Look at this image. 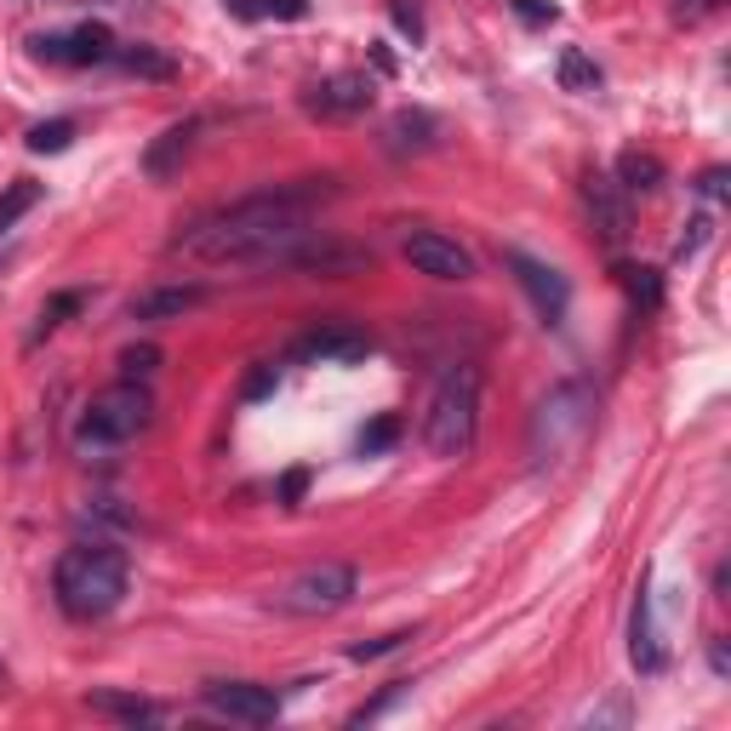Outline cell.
Returning <instances> with one entry per match:
<instances>
[{"instance_id": "cell-7", "label": "cell", "mask_w": 731, "mask_h": 731, "mask_svg": "<svg viewBox=\"0 0 731 731\" xmlns=\"http://www.w3.org/2000/svg\"><path fill=\"white\" fill-rule=\"evenodd\" d=\"M503 269H509V274H515V286L532 297V309H538L543 326H561V320H566L571 286H566V274L554 269V263L532 258V251H520V246H503Z\"/></svg>"}, {"instance_id": "cell-22", "label": "cell", "mask_w": 731, "mask_h": 731, "mask_svg": "<svg viewBox=\"0 0 731 731\" xmlns=\"http://www.w3.org/2000/svg\"><path fill=\"white\" fill-rule=\"evenodd\" d=\"M229 17L240 23H263V17H281V23H304L309 17V0H223Z\"/></svg>"}, {"instance_id": "cell-6", "label": "cell", "mask_w": 731, "mask_h": 731, "mask_svg": "<svg viewBox=\"0 0 731 731\" xmlns=\"http://www.w3.org/2000/svg\"><path fill=\"white\" fill-rule=\"evenodd\" d=\"M355 583H361L355 566L320 561V566L292 571L286 583H274L269 606H274V612H286V617H326V612H343L349 600H355Z\"/></svg>"}, {"instance_id": "cell-39", "label": "cell", "mask_w": 731, "mask_h": 731, "mask_svg": "<svg viewBox=\"0 0 731 731\" xmlns=\"http://www.w3.org/2000/svg\"><path fill=\"white\" fill-rule=\"evenodd\" d=\"M709 669H715L720 680L731 674V658H726V640H709Z\"/></svg>"}, {"instance_id": "cell-4", "label": "cell", "mask_w": 731, "mask_h": 731, "mask_svg": "<svg viewBox=\"0 0 731 731\" xmlns=\"http://www.w3.org/2000/svg\"><path fill=\"white\" fill-rule=\"evenodd\" d=\"M474 428H481V372L469 361H451L423 406V446L435 458H469Z\"/></svg>"}, {"instance_id": "cell-8", "label": "cell", "mask_w": 731, "mask_h": 731, "mask_svg": "<svg viewBox=\"0 0 731 731\" xmlns=\"http://www.w3.org/2000/svg\"><path fill=\"white\" fill-rule=\"evenodd\" d=\"M30 52L40 63H63V69H97V63H115L120 40L109 35V23H74V30L58 35H35Z\"/></svg>"}, {"instance_id": "cell-21", "label": "cell", "mask_w": 731, "mask_h": 731, "mask_svg": "<svg viewBox=\"0 0 731 731\" xmlns=\"http://www.w3.org/2000/svg\"><path fill=\"white\" fill-rule=\"evenodd\" d=\"M663 161L658 155H640V149H628V155L617 161V184L628 189V194H651V189H663Z\"/></svg>"}, {"instance_id": "cell-23", "label": "cell", "mask_w": 731, "mask_h": 731, "mask_svg": "<svg viewBox=\"0 0 731 731\" xmlns=\"http://www.w3.org/2000/svg\"><path fill=\"white\" fill-rule=\"evenodd\" d=\"M617 281H623L628 297H635V309H646V315H658V309H663V274H658V269L623 263V269H617Z\"/></svg>"}, {"instance_id": "cell-28", "label": "cell", "mask_w": 731, "mask_h": 731, "mask_svg": "<svg viewBox=\"0 0 731 731\" xmlns=\"http://www.w3.org/2000/svg\"><path fill=\"white\" fill-rule=\"evenodd\" d=\"M161 372V349L155 343H126L120 349V377H132V384H143V377Z\"/></svg>"}, {"instance_id": "cell-38", "label": "cell", "mask_w": 731, "mask_h": 731, "mask_svg": "<svg viewBox=\"0 0 731 731\" xmlns=\"http://www.w3.org/2000/svg\"><path fill=\"white\" fill-rule=\"evenodd\" d=\"M715 7H720V0H674L680 17H703V12H715Z\"/></svg>"}, {"instance_id": "cell-40", "label": "cell", "mask_w": 731, "mask_h": 731, "mask_svg": "<svg viewBox=\"0 0 731 731\" xmlns=\"http://www.w3.org/2000/svg\"><path fill=\"white\" fill-rule=\"evenodd\" d=\"M583 720H617V726H623V720H628V703H606V709H589Z\"/></svg>"}, {"instance_id": "cell-10", "label": "cell", "mask_w": 731, "mask_h": 731, "mask_svg": "<svg viewBox=\"0 0 731 731\" xmlns=\"http://www.w3.org/2000/svg\"><path fill=\"white\" fill-rule=\"evenodd\" d=\"M274 263H281V269H309V274H355V269L372 263V251H366V246H349V240H338V235L304 229Z\"/></svg>"}, {"instance_id": "cell-17", "label": "cell", "mask_w": 731, "mask_h": 731, "mask_svg": "<svg viewBox=\"0 0 731 731\" xmlns=\"http://www.w3.org/2000/svg\"><path fill=\"white\" fill-rule=\"evenodd\" d=\"M628 663H635L640 674H663L669 669V651L658 640V623H651V594L640 583L635 594V612H628Z\"/></svg>"}, {"instance_id": "cell-9", "label": "cell", "mask_w": 731, "mask_h": 731, "mask_svg": "<svg viewBox=\"0 0 731 731\" xmlns=\"http://www.w3.org/2000/svg\"><path fill=\"white\" fill-rule=\"evenodd\" d=\"M366 355H372V332L366 326H349V320L309 326V332L292 343V361H304V366H355Z\"/></svg>"}, {"instance_id": "cell-16", "label": "cell", "mask_w": 731, "mask_h": 731, "mask_svg": "<svg viewBox=\"0 0 731 731\" xmlns=\"http://www.w3.org/2000/svg\"><path fill=\"white\" fill-rule=\"evenodd\" d=\"M212 297V286H149V292H138L132 304H126V320H178V315H189V309H200Z\"/></svg>"}, {"instance_id": "cell-15", "label": "cell", "mask_w": 731, "mask_h": 731, "mask_svg": "<svg viewBox=\"0 0 731 731\" xmlns=\"http://www.w3.org/2000/svg\"><path fill=\"white\" fill-rule=\"evenodd\" d=\"M200 132H207V120H200V115H184V120H172L161 138H149V149H143V172H149V178H155V184L178 178V172H184V161L194 155Z\"/></svg>"}, {"instance_id": "cell-26", "label": "cell", "mask_w": 731, "mask_h": 731, "mask_svg": "<svg viewBox=\"0 0 731 731\" xmlns=\"http://www.w3.org/2000/svg\"><path fill=\"white\" fill-rule=\"evenodd\" d=\"M115 63L132 69V74H149V81H172V74H178V63H172L166 52H149V46H120Z\"/></svg>"}, {"instance_id": "cell-12", "label": "cell", "mask_w": 731, "mask_h": 731, "mask_svg": "<svg viewBox=\"0 0 731 731\" xmlns=\"http://www.w3.org/2000/svg\"><path fill=\"white\" fill-rule=\"evenodd\" d=\"M377 97V81L366 69H343V74H326L320 86L304 92V109L320 120H349V115H366Z\"/></svg>"}, {"instance_id": "cell-36", "label": "cell", "mask_w": 731, "mask_h": 731, "mask_svg": "<svg viewBox=\"0 0 731 731\" xmlns=\"http://www.w3.org/2000/svg\"><path fill=\"white\" fill-rule=\"evenodd\" d=\"M509 12L520 23H554V7H543V0H509Z\"/></svg>"}, {"instance_id": "cell-20", "label": "cell", "mask_w": 731, "mask_h": 731, "mask_svg": "<svg viewBox=\"0 0 731 731\" xmlns=\"http://www.w3.org/2000/svg\"><path fill=\"white\" fill-rule=\"evenodd\" d=\"M554 81H561L566 92H577V97H589V92H600V63L583 52V46H561V58H554Z\"/></svg>"}, {"instance_id": "cell-37", "label": "cell", "mask_w": 731, "mask_h": 731, "mask_svg": "<svg viewBox=\"0 0 731 731\" xmlns=\"http://www.w3.org/2000/svg\"><path fill=\"white\" fill-rule=\"evenodd\" d=\"M304 492H309V474H304V469H292L286 481H281V503H304Z\"/></svg>"}, {"instance_id": "cell-19", "label": "cell", "mask_w": 731, "mask_h": 731, "mask_svg": "<svg viewBox=\"0 0 731 731\" xmlns=\"http://www.w3.org/2000/svg\"><path fill=\"white\" fill-rule=\"evenodd\" d=\"M86 709L92 715H109V720H120V726H161L166 720V709L161 703H149V697H138V692H86Z\"/></svg>"}, {"instance_id": "cell-14", "label": "cell", "mask_w": 731, "mask_h": 731, "mask_svg": "<svg viewBox=\"0 0 731 731\" xmlns=\"http://www.w3.org/2000/svg\"><path fill=\"white\" fill-rule=\"evenodd\" d=\"M583 200H589V217H594V235L606 246H623L635 235V212H628V189L606 172H589L583 178Z\"/></svg>"}, {"instance_id": "cell-34", "label": "cell", "mask_w": 731, "mask_h": 731, "mask_svg": "<svg viewBox=\"0 0 731 731\" xmlns=\"http://www.w3.org/2000/svg\"><path fill=\"white\" fill-rule=\"evenodd\" d=\"M274 384H281V372H274L269 361H258V366H251V372H246V384H240V394H246V400H263V394H274Z\"/></svg>"}, {"instance_id": "cell-35", "label": "cell", "mask_w": 731, "mask_h": 731, "mask_svg": "<svg viewBox=\"0 0 731 731\" xmlns=\"http://www.w3.org/2000/svg\"><path fill=\"white\" fill-rule=\"evenodd\" d=\"M697 189L709 194V200H726V194H731V172H726V166H709V172L697 178Z\"/></svg>"}, {"instance_id": "cell-33", "label": "cell", "mask_w": 731, "mask_h": 731, "mask_svg": "<svg viewBox=\"0 0 731 731\" xmlns=\"http://www.w3.org/2000/svg\"><path fill=\"white\" fill-rule=\"evenodd\" d=\"M389 17H394V30L406 35L412 46H423V12H417V0H389Z\"/></svg>"}, {"instance_id": "cell-5", "label": "cell", "mask_w": 731, "mask_h": 731, "mask_svg": "<svg viewBox=\"0 0 731 731\" xmlns=\"http://www.w3.org/2000/svg\"><path fill=\"white\" fill-rule=\"evenodd\" d=\"M149 417H155V400H149L143 384H132V377H120V384H109L104 394H92L81 406V423H74V446L81 451H109V446H126L138 440Z\"/></svg>"}, {"instance_id": "cell-31", "label": "cell", "mask_w": 731, "mask_h": 731, "mask_svg": "<svg viewBox=\"0 0 731 731\" xmlns=\"http://www.w3.org/2000/svg\"><path fill=\"white\" fill-rule=\"evenodd\" d=\"M709 235H715V217L709 212H697L692 223H686V235H680V246H674V263H692L703 246H709Z\"/></svg>"}, {"instance_id": "cell-1", "label": "cell", "mask_w": 731, "mask_h": 731, "mask_svg": "<svg viewBox=\"0 0 731 731\" xmlns=\"http://www.w3.org/2000/svg\"><path fill=\"white\" fill-rule=\"evenodd\" d=\"M332 194H338L332 178H297V184L240 194L235 207H223L212 217H200L194 229H184L172 251H184L194 263H274L309 229V212Z\"/></svg>"}, {"instance_id": "cell-3", "label": "cell", "mask_w": 731, "mask_h": 731, "mask_svg": "<svg viewBox=\"0 0 731 731\" xmlns=\"http://www.w3.org/2000/svg\"><path fill=\"white\" fill-rule=\"evenodd\" d=\"M589 428H594V389L583 384V377L549 384V389L538 394L532 417H526V458H532V469L566 463L571 451L583 446Z\"/></svg>"}, {"instance_id": "cell-25", "label": "cell", "mask_w": 731, "mask_h": 731, "mask_svg": "<svg viewBox=\"0 0 731 731\" xmlns=\"http://www.w3.org/2000/svg\"><path fill=\"white\" fill-rule=\"evenodd\" d=\"M40 207V184L35 178H12L7 189H0V240L12 235V223L23 217V212H35Z\"/></svg>"}, {"instance_id": "cell-24", "label": "cell", "mask_w": 731, "mask_h": 731, "mask_svg": "<svg viewBox=\"0 0 731 731\" xmlns=\"http://www.w3.org/2000/svg\"><path fill=\"white\" fill-rule=\"evenodd\" d=\"M81 309H86V292H81V286H74V292H52V297L40 304V320H35V332H30V349H35L40 338H52L58 326H63L69 315H81Z\"/></svg>"}, {"instance_id": "cell-27", "label": "cell", "mask_w": 731, "mask_h": 731, "mask_svg": "<svg viewBox=\"0 0 731 731\" xmlns=\"http://www.w3.org/2000/svg\"><path fill=\"white\" fill-rule=\"evenodd\" d=\"M30 155H63V149L74 143V120H40V126H30Z\"/></svg>"}, {"instance_id": "cell-32", "label": "cell", "mask_w": 731, "mask_h": 731, "mask_svg": "<svg viewBox=\"0 0 731 731\" xmlns=\"http://www.w3.org/2000/svg\"><path fill=\"white\" fill-rule=\"evenodd\" d=\"M406 640H412V628H394V635H377V640L349 646V658H355V663H372V658H389V651H400Z\"/></svg>"}, {"instance_id": "cell-2", "label": "cell", "mask_w": 731, "mask_h": 731, "mask_svg": "<svg viewBox=\"0 0 731 731\" xmlns=\"http://www.w3.org/2000/svg\"><path fill=\"white\" fill-rule=\"evenodd\" d=\"M126 583H132V566H126V554L109 549V543H74V549L58 554V571H52L58 606L74 623L109 617L126 600Z\"/></svg>"}, {"instance_id": "cell-11", "label": "cell", "mask_w": 731, "mask_h": 731, "mask_svg": "<svg viewBox=\"0 0 731 731\" xmlns=\"http://www.w3.org/2000/svg\"><path fill=\"white\" fill-rule=\"evenodd\" d=\"M200 703H207L217 720H240V726H269L281 715V697L269 686H258V680H212V686L200 692Z\"/></svg>"}, {"instance_id": "cell-30", "label": "cell", "mask_w": 731, "mask_h": 731, "mask_svg": "<svg viewBox=\"0 0 731 731\" xmlns=\"http://www.w3.org/2000/svg\"><path fill=\"white\" fill-rule=\"evenodd\" d=\"M394 440H400V417H394V412L372 417V423L361 428V451H366V458H377V451H389Z\"/></svg>"}, {"instance_id": "cell-18", "label": "cell", "mask_w": 731, "mask_h": 731, "mask_svg": "<svg viewBox=\"0 0 731 731\" xmlns=\"http://www.w3.org/2000/svg\"><path fill=\"white\" fill-rule=\"evenodd\" d=\"M384 143H389V155H423V149L440 143V115H428V109H394L389 126H384Z\"/></svg>"}, {"instance_id": "cell-13", "label": "cell", "mask_w": 731, "mask_h": 731, "mask_svg": "<svg viewBox=\"0 0 731 731\" xmlns=\"http://www.w3.org/2000/svg\"><path fill=\"white\" fill-rule=\"evenodd\" d=\"M406 263L417 274H428V281H469V274H474L469 246H458L440 229H412L406 235Z\"/></svg>"}, {"instance_id": "cell-29", "label": "cell", "mask_w": 731, "mask_h": 731, "mask_svg": "<svg viewBox=\"0 0 731 731\" xmlns=\"http://www.w3.org/2000/svg\"><path fill=\"white\" fill-rule=\"evenodd\" d=\"M400 697H412V680H389V686H384V692H377V697L366 703V709H355V715H349V726H372L377 715H389Z\"/></svg>"}]
</instances>
